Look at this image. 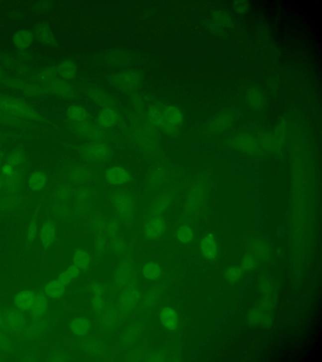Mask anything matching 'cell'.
Masks as SVG:
<instances>
[{"label": "cell", "instance_id": "6da1fadb", "mask_svg": "<svg viewBox=\"0 0 322 362\" xmlns=\"http://www.w3.org/2000/svg\"><path fill=\"white\" fill-rule=\"evenodd\" d=\"M106 198L109 208L123 222L129 223L135 218L139 204L133 190L114 188L107 192Z\"/></svg>", "mask_w": 322, "mask_h": 362}, {"label": "cell", "instance_id": "7a4b0ae2", "mask_svg": "<svg viewBox=\"0 0 322 362\" xmlns=\"http://www.w3.org/2000/svg\"><path fill=\"white\" fill-rule=\"evenodd\" d=\"M0 111L11 117L28 121H43L40 114L20 99L0 94Z\"/></svg>", "mask_w": 322, "mask_h": 362}, {"label": "cell", "instance_id": "3957f363", "mask_svg": "<svg viewBox=\"0 0 322 362\" xmlns=\"http://www.w3.org/2000/svg\"><path fill=\"white\" fill-rule=\"evenodd\" d=\"M81 159L92 165L108 163L113 156L112 149L106 143L92 142L81 145L78 149Z\"/></svg>", "mask_w": 322, "mask_h": 362}, {"label": "cell", "instance_id": "277c9868", "mask_svg": "<svg viewBox=\"0 0 322 362\" xmlns=\"http://www.w3.org/2000/svg\"><path fill=\"white\" fill-rule=\"evenodd\" d=\"M98 171L91 166L82 164H73L67 167L65 171L66 180L74 185H82L96 180Z\"/></svg>", "mask_w": 322, "mask_h": 362}, {"label": "cell", "instance_id": "5b68a950", "mask_svg": "<svg viewBox=\"0 0 322 362\" xmlns=\"http://www.w3.org/2000/svg\"><path fill=\"white\" fill-rule=\"evenodd\" d=\"M70 127L73 132L80 137L87 138L94 142L107 143L111 140V135L106 130L99 126L92 125L89 121L84 123H71Z\"/></svg>", "mask_w": 322, "mask_h": 362}, {"label": "cell", "instance_id": "8992f818", "mask_svg": "<svg viewBox=\"0 0 322 362\" xmlns=\"http://www.w3.org/2000/svg\"><path fill=\"white\" fill-rule=\"evenodd\" d=\"M104 178L108 184L116 187H123L135 182L132 173L125 167L111 166L104 171Z\"/></svg>", "mask_w": 322, "mask_h": 362}, {"label": "cell", "instance_id": "52a82bcc", "mask_svg": "<svg viewBox=\"0 0 322 362\" xmlns=\"http://www.w3.org/2000/svg\"><path fill=\"white\" fill-rule=\"evenodd\" d=\"M172 190L160 192L152 199L148 208V216H164L171 206L173 200Z\"/></svg>", "mask_w": 322, "mask_h": 362}, {"label": "cell", "instance_id": "ba28073f", "mask_svg": "<svg viewBox=\"0 0 322 362\" xmlns=\"http://www.w3.org/2000/svg\"><path fill=\"white\" fill-rule=\"evenodd\" d=\"M163 127L162 130L166 134L171 135L177 132L183 120L181 112L174 106L163 108Z\"/></svg>", "mask_w": 322, "mask_h": 362}, {"label": "cell", "instance_id": "9c48e42d", "mask_svg": "<svg viewBox=\"0 0 322 362\" xmlns=\"http://www.w3.org/2000/svg\"><path fill=\"white\" fill-rule=\"evenodd\" d=\"M168 173L162 166H153L149 169L145 177V186L149 190H157L166 184Z\"/></svg>", "mask_w": 322, "mask_h": 362}, {"label": "cell", "instance_id": "30bf717a", "mask_svg": "<svg viewBox=\"0 0 322 362\" xmlns=\"http://www.w3.org/2000/svg\"><path fill=\"white\" fill-rule=\"evenodd\" d=\"M166 228L164 216H148L144 226V235L149 240L158 239L164 235Z\"/></svg>", "mask_w": 322, "mask_h": 362}, {"label": "cell", "instance_id": "8fae6325", "mask_svg": "<svg viewBox=\"0 0 322 362\" xmlns=\"http://www.w3.org/2000/svg\"><path fill=\"white\" fill-rule=\"evenodd\" d=\"M121 121L120 114L113 107H106L98 115V125L103 129H109L118 125Z\"/></svg>", "mask_w": 322, "mask_h": 362}, {"label": "cell", "instance_id": "7c38bea8", "mask_svg": "<svg viewBox=\"0 0 322 362\" xmlns=\"http://www.w3.org/2000/svg\"><path fill=\"white\" fill-rule=\"evenodd\" d=\"M97 190L91 185H82L75 190L73 200L74 204L77 208L89 206L96 196Z\"/></svg>", "mask_w": 322, "mask_h": 362}, {"label": "cell", "instance_id": "4fadbf2b", "mask_svg": "<svg viewBox=\"0 0 322 362\" xmlns=\"http://www.w3.org/2000/svg\"><path fill=\"white\" fill-rule=\"evenodd\" d=\"M4 85L13 89L20 90L23 93L30 96H41L45 90L44 88L39 87V85L13 79L4 81Z\"/></svg>", "mask_w": 322, "mask_h": 362}, {"label": "cell", "instance_id": "5bb4252c", "mask_svg": "<svg viewBox=\"0 0 322 362\" xmlns=\"http://www.w3.org/2000/svg\"><path fill=\"white\" fill-rule=\"evenodd\" d=\"M43 84L45 86V90L57 96L69 97L73 93L70 85L65 81L57 78L56 76L49 79Z\"/></svg>", "mask_w": 322, "mask_h": 362}, {"label": "cell", "instance_id": "9a60e30c", "mask_svg": "<svg viewBox=\"0 0 322 362\" xmlns=\"http://www.w3.org/2000/svg\"><path fill=\"white\" fill-rule=\"evenodd\" d=\"M140 300V293L135 288L130 287L124 290L120 298V307L123 313H129L135 308Z\"/></svg>", "mask_w": 322, "mask_h": 362}, {"label": "cell", "instance_id": "2e32d148", "mask_svg": "<svg viewBox=\"0 0 322 362\" xmlns=\"http://www.w3.org/2000/svg\"><path fill=\"white\" fill-rule=\"evenodd\" d=\"M57 235V226L52 221H46L40 230V240L44 249H48L54 244Z\"/></svg>", "mask_w": 322, "mask_h": 362}, {"label": "cell", "instance_id": "e0dca14e", "mask_svg": "<svg viewBox=\"0 0 322 362\" xmlns=\"http://www.w3.org/2000/svg\"><path fill=\"white\" fill-rule=\"evenodd\" d=\"M35 294L32 290H23L16 295L14 303L21 311L30 312L34 304Z\"/></svg>", "mask_w": 322, "mask_h": 362}, {"label": "cell", "instance_id": "ac0fdd59", "mask_svg": "<svg viewBox=\"0 0 322 362\" xmlns=\"http://www.w3.org/2000/svg\"><path fill=\"white\" fill-rule=\"evenodd\" d=\"M47 183L46 174L42 171H35L28 178V187L32 192H40L44 189Z\"/></svg>", "mask_w": 322, "mask_h": 362}, {"label": "cell", "instance_id": "d6986e66", "mask_svg": "<svg viewBox=\"0 0 322 362\" xmlns=\"http://www.w3.org/2000/svg\"><path fill=\"white\" fill-rule=\"evenodd\" d=\"M48 302L44 293L38 292L35 294L34 304L31 309V316L33 321L39 320L47 311Z\"/></svg>", "mask_w": 322, "mask_h": 362}, {"label": "cell", "instance_id": "ffe728a7", "mask_svg": "<svg viewBox=\"0 0 322 362\" xmlns=\"http://www.w3.org/2000/svg\"><path fill=\"white\" fill-rule=\"evenodd\" d=\"M34 35L29 30H20L16 31L12 37L13 45L19 49L24 50L32 44Z\"/></svg>", "mask_w": 322, "mask_h": 362}, {"label": "cell", "instance_id": "44dd1931", "mask_svg": "<svg viewBox=\"0 0 322 362\" xmlns=\"http://www.w3.org/2000/svg\"><path fill=\"white\" fill-rule=\"evenodd\" d=\"M160 318L163 325L169 331H174L178 326V315L174 309L165 307L162 309L160 313Z\"/></svg>", "mask_w": 322, "mask_h": 362}, {"label": "cell", "instance_id": "7402d4cb", "mask_svg": "<svg viewBox=\"0 0 322 362\" xmlns=\"http://www.w3.org/2000/svg\"><path fill=\"white\" fill-rule=\"evenodd\" d=\"M201 250L203 255L206 258L209 259L215 258L218 248L213 235H207L203 239L201 242Z\"/></svg>", "mask_w": 322, "mask_h": 362}, {"label": "cell", "instance_id": "603a6c76", "mask_svg": "<svg viewBox=\"0 0 322 362\" xmlns=\"http://www.w3.org/2000/svg\"><path fill=\"white\" fill-rule=\"evenodd\" d=\"M4 161L16 168H25L27 165L25 152L21 147H17L9 152Z\"/></svg>", "mask_w": 322, "mask_h": 362}, {"label": "cell", "instance_id": "cb8c5ba5", "mask_svg": "<svg viewBox=\"0 0 322 362\" xmlns=\"http://www.w3.org/2000/svg\"><path fill=\"white\" fill-rule=\"evenodd\" d=\"M7 322L16 332H22L25 327V320L22 313L18 311L11 310L6 315Z\"/></svg>", "mask_w": 322, "mask_h": 362}, {"label": "cell", "instance_id": "d4e9b609", "mask_svg": "<svg viewBox=\"0 0 322 362\" xmlns=\"http://www.w3.org/2000/svg\"><path fill=\"white\" fill-rule=\"evenodd\" d=\"M132 268L129 264L126 262H123L119 266L117 272L116 274L115 282L118 287L122 288L125 287L128 282H129L131 276H132Z\"/></svg>", "mask_w": 322, "mask_h": 362}, {"label": "cell", "instance_id": "484cf974", "mask_svg": "<svg viewBox=\"0 0 322 362\" xmlns=\"http://www.w3.org/2000/svg\"><path fill=\"white\" fill-rule=\"evenodd\" d=\"M75 190L70 185L63 184L57 186L54 192V199L62 204L68 203L73 199Z\"/></svg>", "mask_w": 322, "mask_h": 362}, {"label": "cell", "instance_id": "4316f807", "mask_svg": "<svg viewBox=\"0 0 322 362\" xmlns=\"http://www.w3.org/2000/svg\"><path fill=\"white\" fill-rule=\"evenodd\" d=\"M67 116L72 123H84L89 121V114L85 109L73 105L67 111Z\"/></svg>", "mask_w": 322, "mask_h": 362}, {"label": "cell", "instance_id": "83f0119b", "mask_svg": "<svg viewBox=\"0 0 322 362\" xmlns=\"http://www.w3.org/2000/svg\"><path fill=\"white\" fill-rule=\"evenodd\" d=\"M91 321L85 318H78L71 323V330L74 334L84 336L87 334L92 327Z\"/></svg>", "mask_w": 322, "mask_h": 362}, {"label": "cell", "instance_id": "f1b7e54d", "mask_svg": "<svg viewBox=\"0 0 322 362\" xmlns=\"http://www.w3.org/2000/svg\"><path fill=\"white\" fill-rule=\"evenodd\" d=\"M56 73L64 80H70L75 78L76 68L75 64L70 61H65L59 64L56 69Z\"/></svg>", "mask_w": 322, "mask_h": 362}, {"label": "cell", "instance_id": "f546056e", "mask_svg": "<svg viewBox=\"0 0 322 362\" xmlns=\"http://www.w3.org/2000/svg\"><path fill=\"white\" fill-rule=\"evenodd\" d=\"M147 119L152 126L162 130L164 124L163 107L152 106L148 111Z\"/></svg>", "mask_w": 322, "mask_h": 362}, {"label": "cell", "instance_id": "4dcf8cb0", "mask_svg": "<svg viewBox=\"0 0 322 362\" xmlns=\"http://www.w3.org/2000/svg\"><path fill=\"white\" fill-rule=\"evenodd\" d=\"M64 286L65 285L62 284L58 280H55L45 285V292L47 296L51 298H59L65 292Z\"/></svg>", "mask_w": 322, "mask_h": 362}, {"label": "cell", "instance_id": "1f68e13d", "mask_svg": "<svg viewBox=\"0 0 322 362\" xmlns=\"http://www.w3.org/2000/svg\"><path fill=\"white\" fill-rule=\"evenodd\" d=\"M235 142L237 148L242 152H246V153H253L256 151L257 144L252 138L245 136V137L238 138L235 140Z\"/></svg>", "mask_w": 322, "mask_h": 362}, {"label": "cell", "instance_id": "d6a6232c", "mask_svg": "<svg viewBox=\"0 0 322 362\" xmlns=\"http://www.w3.org/2000/svg\"><path fill=\"white\" fill-rule=\"evenodd\" d=\"M90 262V256L87 251L78 249L75 252L73 257V263L77 268L87 271L89 267Z\"/></svg>", "mask_w": 322, "mask_h": 362}, {"label": "cell", "instance_id": "836d02e7", "mask_svg": "<svg viewBox=\"0 0 322 362\" xmlns=\"http://www.w3.org/2000/svg\"><path fill=\"white\" fill-rule=\"evenodd\" d=\"M116 82L119 85H120L121 87L127 88L128 89H130V88H133L135 87H137L139 81H138L137 76L133 75V74L124 73L117 76V78L116 79Z\"/></svg>", "mask_w": 322, "mask_h": 362}, {"label": "cell", "instance_id": "e575fe53", "mask_svg": "<svg viewBox=\"0 0 322 362\" xmlns=\"http://www.w3.org/2000/svg\"><path fill=\"white\" fill-rule=\"evenodd\" d=\"M38 39L44 44H51L53 42V35L51 30L45 24H40L35 30Z\"/></svg>", "mask_w": 322, "mask_h": 362}, {"label": "cell", "instance_id": "d590c367", "mask_svg": "<svg viewBox=\"0 0 322 362\" xmlns=\"http://www.w3.org/2000/svg\"><path fill=\"white\" fill-rule=\"evenodd\" d=\"M143 275L148 279L154 280L160 277L161 269L158 265L154 263L145 264L142 269Z\"/></svg>", "mask_w": 322, "mask_h": 362}, {"label": "cell", "instance_id": "8d00e7d4", "mask_svg": "<svg viewBox=\"0 0 322 362\" xmlns=\"http://www.w3.org/2000/svg\"><path fill=\"white\" fill-rule=\"evenodd\" d=\"M176 237L179 242L186 244L192 241L193 238V232L192 228L187 225H181L176 231Z\"/></svg>", "mask_w": 322, "mask_h": 362}, {"label": "cell", "instance_id": "74e56055", "mask_svg": "<svg viewBox=\"0 0 322 362\" xmlns=\"http://www.w3.org/2000/svg\"><path fill=\"white\" fill-rule=\"evenodd\" d=\"M79 274H80V269L75 265H73L62 273L57 280L66 285L68 284L73 278L78 277Z\"/></svg>", "mask_w": 322, "mask_h": 362}, {"label": "cell", "instance_id": "f35d334b", "mask_svg": "<svg viewBox=\"0 0 322 362\" xmlns=\"http://www.w3.org/2000/svg\"><path fill=\"white\" fill-rule=\"evenodd\" d=\"M91 97L94 101L97 102L98 104L106 107H113L112 105V101L107 95L105 94L104 92L99 91V90H93L92 93L90 94Z\"/></svg>", "mask_w": 322, "mask_h": 362}, {"label": "cell", "instance_id": "ab89813d", "mask_svg": "<svg viewBox=\"0 0 322 362\" xmlns=\"http://www.w3.org/2000/svg\"><path fill=\"white\" fill-rule=\"evenodd\" d=\"M119 223L115 218H111L107 221L106 231L107 235L112 238L115 237L118 232Z\"/></svg>", "mask_w": 322, "mask_h": 362}, {"label": "cell", "instance_id": "60d3db41", "mask_svg": "<svg viewBox=\"0 0 322 362\" xmlns=\"http://www.w3.org/2000/svg\"><path fill=\"white\" fill-rule=\"evenodd\" d=\"M116 315L113 311H107L102 316V323L106 327H112L115 323Z\"/></svg>", "mask_w": 322, "mask_h": 362}, {"label": "cell", "instance_id": "b9f144b4", "mask_svg": "<svg viewBox=\"0 0 322 362\" xmlns=\"http://www.w3.org/2000/svg\"><path fill=\"white\" fill-rule=\"evenodd\" d=\"M110 245L112 250L116 253H120L125 248V243L123 240L119 237H114L112 239Z\"/></svg>", "mask_w": 322, "mask_h": 362}, {"label": "cell", "instance_id": "7bdbcfd3", "mask_svg": "<svg viewBox=\"0 0 322 362\" xmlns=\"http://www.w3.org/2000/svg\"><path fill=\"white\" fill-rule=\"evenodd\" d=\"M107 221L102 216H97L93 221V225L98 232L106 230Z\"/></svg>", "mask_w": 322, "mask_h": 362}, {"label": "cell", "instance_id": "ee69618b", "mask_svg": "<svg viewBox=\"0 0 322 362\" xmlns=\"http://www.w3.org/2000/svg\"><path fill=\"white\" fill-rule=\"evenodd\" d=\"M242 272L239 268L228 269L226 272V277L229 281H236L242 277Z\"/></svg>", "mask_w": 322, "mask_h": 362}, {"label": "cell", "instance_id": "f6af8a7d", "mask_svg": "<svg viewBox=\"0 0 322 362\" xmlns=\"http://www.w3.org/2000/svg\"><path fill=\"white\" fill-rule=\"evenodd\" d=\"M37 224L35 220L31 221L27 232V242L32 243L37 237Z\"/></svg>", "mask_w": 322, "mask_h": 362}, {"label": "cell", "instance_id": "bcb514c9", "mask_svg": "<svg viewBox=\"0 0 322 362\" xmlns=\"http://www.w3.org/2000/svg\"><path fill=\"white\" fill-rule=\"evenodd\" d=\"M104 307V299L102 295L94 294L92 298V308L95 312H100Z\"/></svg>", "mask_w": 322, "mask_h": 362}, {"label": "cell", "instance_id": "7dc6e473", "mask_svg": "<svg viewBox=\"0 0 322 362\" xmlns=\"http://www.w3.org/2000/svg\"><path fill=\"white\" fill-rule=\"evenodd\" d=\"M95 250L98 253H101L106 250L107 247L106 237L104 235H100L98 236L96 241L95 243Z\"/></svg>", "mask_w": 322, "mask_h": 362}, {"label": "cell", "instance_id": "c3c4849f", "mask_svg": "<svg viewBox=\"0 0 322 362\" xmlns=\"http://www.w3.org/2000/svg\"><path fill=\"white\" fill-rule=\"evenodd\" d=\"M242 266L245 269H251L256 266V261L252 257L247 256L243 259Z\"/></svg>", "mask_w": 322, "mask_h": 362}, {"label": "cell", "instance_id": "681fc988", "mask_svg": "<svg viewBox=\"0 0 322 362\" xmlns=\"http://www.w3.org/2000/svg\"><path fill=\"white\" fill-rule=\"evenodd\" d=\"M9 347L8 338L3 333L0 332V349L7 350Z\"/></svg>", "mask_w": 322, "mask_h": 362}, {"label": "cell", "instance_id": "f907efd6", "mask_svg": "<svg viewBox=\"0 0 322 362\" xmlns=\"http://www.w3.org/2000/svg\"><path fill=\"white\" fill-rule=\"evenodd\" d=\"M92 292L94 294H104L105 290L104 287L102 285L99 284H94L92 285Z\"/></svg>", "mask_w": 322, "mask_h": 362}, {"label": "cell", "instance_id": "816d5d0a", "mask_svg": "<svg viewBox=\"0 0 322 362\" xmlns=\"http://www.w3.org/2000/svg\"><path fill=\"white\" fill-rule=\"evenodd\" d=\"M4 187V180L3 176L0 175V192L3 191Z\"/></svg>", "mask_w": 322, "mask_h": 362}, {"label": "cell", "instance_id": "f5cc1de1", "mask_svg": "<svg viewBox=\"0 0 322 362\" xmlns=\"http://www.w3.org/2000/svg\"><path fill=\"white\" fill-rule=\"evenodd\" d=\"M0 327L3 328V329H5L7 327L6 323L4 322L3 317L1 316V314H0Z\"/></svg>", "mask_w": 322, "mask_h": 362}, {"label": "cell", "instance_id": "db71d44e", "mask_svg": "<svg viewBox=\"0 0 322 362\" xmlns=\"http://www.w3.org/2000/svg\"><path fill=\"white\" fill-rule=\"evenodd\" d=\"M152 362H160L161 361V360L160 359V357L158 356V355H155L153 357H152Z\"/></svg>", "mask_w": 322, "mask_h": 362}, {"label": "cell", "instance_id": "11a10c76", "mask_svg": "<svg viewBox=\"0 0 322 362\" xmlns=\"http://www.w3.org/2000/svg\"><path fill=\"white\" fill-rule=\"evenodd\" d=\"M4 159L3 156H0V169H1L2 165H3V164L4 163Z\"/></svg>", "mask_w": 322, "mask_h": 362}, {"label": "cell", "instance_id": "9f6ffc18", "mask_svg": "<svg viewBox=\"0 0 322 362\" xmlns=\"http://www.w3.org/2000/svg\"><path fill=\"white\" fill-rule=\"evenodd\" d=\"M1 73H0V78H1Z\"/></svg>", "mask_w": 322, "mask_h": 362}]
</instances>
